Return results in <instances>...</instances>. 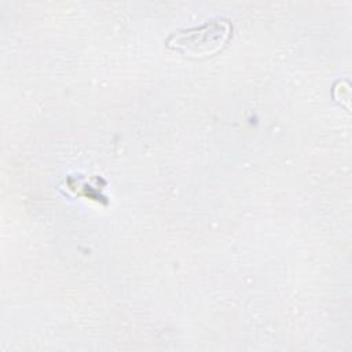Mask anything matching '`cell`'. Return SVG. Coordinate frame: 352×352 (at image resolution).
I'll use <instances>...</instances> for the list:
<instances>
[{
    "mask_svg": "<svg viewBox=\"0 0 352 352\" xmlns=\"http://www.w3.org/2000/svg\"><path fill=\"white\" fill-rule=\"evenodd\" d=\"M230 36V25L221 21L206 22L201 28L173 33L168 45L187 54L204 55L217 51Z\"/></svg>",
    "mask_w": 352,
    "mask_h": 352,
    "instance_id": "obj_1",
    "label": "cell"
}]
</instances>
